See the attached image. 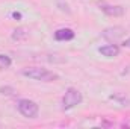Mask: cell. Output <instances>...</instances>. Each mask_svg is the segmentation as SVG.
<instances>
[{"mask_svg":"<svg viewBox=\"0 0 130 129\" xmlns=\"http://www.w3.org/2000/svg\"><path fill=\"white\" fill-rule=\"evenodd\" d=\"M17 108H18L20 114L23 117H27V119H36L38 114H39L38 103L30 100V99H20L18 103H17Z\"/></svg>","mask_w":130,"mask_h":129,"instance_id":"obj_3","label":"cell"},{"mask_svg":"<svg viewBox=\"0 0 130 129\" xmlns=\"http://www.w3.org/2000/svg\"><path fill=\"white\" fill-rule=\"evenodd\" d=\"M12 17L14 18H21V14L20 12H12Z\"/></svg>","mask_w":130,"mask_h":129,"instance_id":"obj_11","label":"cell"},{"mask_svg":"<svg viewBox=\"0 0 130 129\" xmlns=\"http://www.w3.org/2000/svg\"><path fill=\"white\" fill-rule=\"evenodd\" d=\"M27 36V31L24 29V28H17L14 32H12V40H15V41H21V40H24Z\"/></svg>","mask_w":130,"mask_h":129,"instance_id":"obj_8","label":"cell"},{"mask_svg":"<svg viewBox=\"0 0 130 129\" xmlns=\"http://www.w3.org/2000/svg\"><path fill=\"white\" fill-rule=\"evenodd\" d=\"M23 76L33 79V81H41V82H53V81H58V74L44 68V67H29V68H24L21 71Z\"/></svg>","mask_w":130,"mask_h":129,"instance_id":"obj_1","label":"cell"},{"mask_svg":"<svg viewBox=\"0 0 130 129\" xmlns=\"http://www.w3.org/2000/svg\"><path fill=\"white\" fill-rule=\"evenodd\" d=\"M82 100H83L82 93H80L77 88L70 87V88H67L64 97H62V109H64V111H68V109H71V108L80 105Z\"/></svg>","mask_w":130,"mask_h":129,"instance_id":"obj_2","label":"cell"},{"mask_svg":"<svg viewBox=\"0 0 130 129\" xmlns=\"http://www.w3.org/2000/svg\"><path fill=\"white\" fill-rule=\"evenodd\" d=\"M12 64V59L8 56V55H0V70L3 68H9Z\"/></svg>","mask_w":130,"mask_h":129,"instance_id":"obj_9","label":"cell"},{"mask_svg":"<svg viewBox=\"0 0 130 129\" xmlns=\"http://www.w3.org/2000/svg\"><path fill=\"white\" fill-rule=\"evenodd\" d=\"M100 9L109 15V17H121L124 15V8L120 6V5H107V3H101L100 5Z\"/></svg>","mask_w":130,"mask_h":129,"instance_id":"obj_4","label":"cell"},{"mask_svg":"<svg viewBox=\"0 0 130 129\" xmlns=\"http://www.w3.org/2000/svg\"><path fill=\"white\" fill-rule=\"evenodd\" d=\"M98 52L106 58H115L120 55V47L117 44H106V46H101Z\"/></svg>","mask_w":130,"mask_h":129,"instance_id":"obj_6","label":"cell"},{"mask_svg":"<svg viewBox=\"0 0 130 129\" xmlns=\"http://www.w3.org/2000/svg\"><path fill=\"white\" fill-rule=\"evenodd\" d=\"M74 36H76V33H74L73 29H70V28H61V29H58L55 32V40L56 41H70Z\"/></svg>","mask_w":130,"mask_h":129,"instance_id":"obj_7","label":"cell"},{"mask_svg":"<svg viewBox=\"0 0 130 129\" xmlns=\"http://www.w3.org/2000/svg\"><path fill=\"white\" fill-rule=\"evenodd\" d=\"M123 46H124V47H129V49H130V38H127V40L123 43Z\"/></svg>","mask_w":130,"mask_h":129,"instance_id":"obj_10","label":"cell"},{"mask_svg":"<svg viewBox=\"0 0 130 129\" xmlns=\"http://www.w3.org/2000/svg\"><path fill=\"white\" fill-rule=\"evenodd\" d=\"M124 33V28H120V26H113V28H109L103 32V38L109 40V41H117L118 38H121Z\"/></svg>","mask_w":130,"mask_h":129,"instance_id":"obj_5","label":"cell"}]
</instances>
